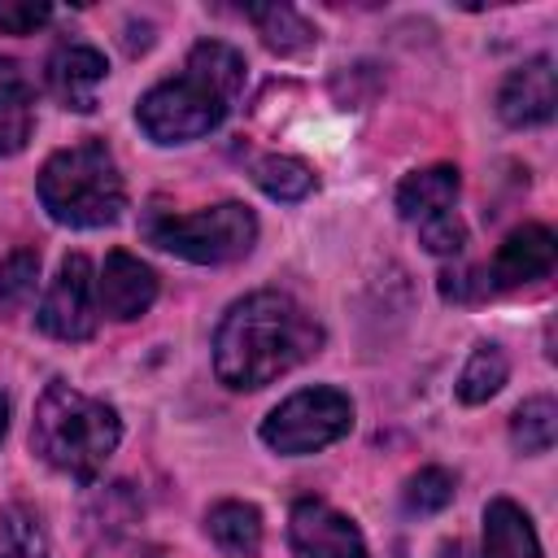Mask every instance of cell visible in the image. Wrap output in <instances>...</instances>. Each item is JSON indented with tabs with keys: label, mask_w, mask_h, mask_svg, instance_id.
Here are the masks:
<instances>
[{
	"label": "cell",
	"mask_w": 558,
	"mask_h": 558,
	"mask_svg": "<svg viewBox=\"0 0 558 558\" xmlns=\"http://www.w3.org/2000/svg\"><path fill=\"white\" fill-rule=\"evenodd\" d=\"M96 275L83 253H70L39 305V327L57 340H87L96 331Z\"/></svg>",
	"instance_id": "cell-7"
},
{
	"label": "cell",
	"mask_w": 558,
	"mask_h": 558,
	"mask_svg": "<svg viewBox=\"0 0 558 558\" xmlns=\"http://www.w3.org/2000/svg\"><path fill=\"white\" fill-rule=\"evenodd\" d=\"M554 432H558V405L549 397H532L514 410L510 436L523 453H549L554 449Z\"/></svg>",
	"instance_id": "cell-19"
},
{
	"label": "cell",
	"mask_w": 558,
	"mask_h": 558,
	"mask_svg": "<svg viewBox=\"0 0 558 558\" xmlns=\"http://www.w3.org/2000/svg\"><path fill=\"white\" fill-rule=\"evenodd\" d=\"M240 92H244V57L231 44L205 39L192 48L179 78L157 83L140 100V126L157 144H183L209 135L227 118Z\"/></svg>",
	"instance_id": "cell-2"
},
{
	"label": "cell",
	"mask_w": 558,
	"mask_h": 558,
	"mask_svg": "<svg viewBox=\"0 0 558 558\" xmlns=\"http://www.w3.org/2000/svg\"><path fill=\"white\" fill-rule=\"evenodd\" d=\"M288 545H292V558H366L362 532L340 510H331L327 501H314V497H301L292 506Z\"/></svg>",
	"instance_id": "cell-8"
},
{
	"label": "cell",
	"mask_w": 558,
	"mask_h": 558,
	"mask_svg": "<svg viewBox=\"0 0 558 558\" xmlns=\"http://www.w3.org/2000/svg\"><path fill=\"white\" fill-rule=\"evenodd\" d=\"M105 74H109L105 57L87 44H65L48 61V87L57 92L65 109H78V113L96 109V87L105 83Z\"/></svg>",
	"instance_id": "cell-12"
},
{
	"label": "cell",
	"mask_w": 558,
	"mask_h": 558,
	"mask_svg": "<svg viewBox=\"0 0 558 558\" xmlns=\"http://www.w3.org/2000/svg\"><path fill=\"white\" fill-rule=\"evenodd\" d=\"M506 353L497 349V344H475V353L466 357V366H462V375H458V397L466 401V405H480V401H488L501 384H506Z\"/></svg>",
	"instance_id": "cell-18"
},
{
	"label": "cell",
	"mask_w": 558,
	"mask_h": 558,
	"mask_svg": "<svg viewBox=\"0 0 558 558\" xmlns=\"http://www.w3.org/2000/svg\"><path fill=\"white\" fill-rule=\"evenodd\" d=\"M244 17L262 31L266 48L279 57H296V52L314 48V26L288 4H253V9H244Z\"/></svg>",
	"instance_id": "cell-15"
},
{
	"label": "cell",
	"mask_w": 558,
	"mask_h": 558,
	"mask_svg": "<svg viewBox=\"0 0 558 558\" xmlns=\"http://www.w3.org/2000/svg\"><path fill=\"white\" fill-rule=\"evenodd\" d=\"M4 427H9V405H4V397H0V436H4Z\"/></svg>",
	"instance_id": "cell-26"
},
{
	"label": "cell",
	"mask_w": 558,
	"mask_h": 558,
	"mask_svg": "<svg viewBox=\"0 0 558 558\" xmlns=\"http://www.w3.org/2000/svg\"><path fill=\"white\" fill-rule=\"evenodd\" d=\"M39 205L65 227H105L122 214L126 187L113 153L100 140L52 153L39 170Z\"/></svg>",
	"instance_id": "cell-4"
},
{
	"label": "cell",
	"mask_w": 558,
	"mask_h": 558,
	"mask_svg": "<svg viewBox=\"0 0 558 558\" xmlns=\"http://www.w3.org/2000/svg\"><path fill=\"white\" fill-rule=\"evenodd\" d=\"M554 231L541 227V222H523L519 231H510L501 240V248L493 253V262L484 266V292H501V288H519V283H532L541 275L554 270Z\"/></svg>",
	"instance_id": "cell-9"
},
{
	"label": "cell",
	"mask_w": 558,
	"mask_h": 558,
	"mask_svg": "<svg viewBox=\"0 0 558 558\" xmlns=\"http://www.w3.org/2000/svg\"><path fill=\"white\" fill-rule=\"evenodd\" d=\"M453 201H458V170L453 166L414 170L397 187V214L405 222H414V227H427V222L449 218L453 214Z\"/></svg>",
	"instance_id": "cell-13"
},
{
	"label": "cell",
	"mask_w": 558,
	"mask_h": 558,
	"mask_svg": "<svg viewBox=\"0 0 558 558\" xmlns=\"http://www.w3.org/2000/svg\"><path fill=\"white\" fill-rule=\"evenodd\" d=\"M323 344L318 323L288 292H253L227 310L214 336V371L227 388H266Z\"/></svg>",
	"instance_id": "cell-1"
},
{
	"label": "cell",
	"mask_w": 558,
	"mask_h": 558,
	"mask_svg": "<svg viewBox=\"0 0 558 558\" xmlns=\"http://www.w3.org/2000/svg\"><path fill=\"white\" fill-rule=\"evenodd\" d=\"M0 558H48L44 523L22 501L0 506Z\"/></svg>",
	"instance_id": "cell-17"
},
{
	"label": "cell",
	"mask_w": 558,
	"mask_h": 558,
	"mask_svg": "<svg viewBox=\"0 0 558 558\" xmlns=\"http://www.w3.org/2000/svg\"><path fill=\"white\" fill-rule=\"evenodd\" d=\"M144 235L157 248H166L183 262L218 266V262H235L253 248L257 218L240 201H222V205H209V209H196V214H170V209L153 205L148 218H144Z\"/></svg>",
	"instance_id": "cell-5"
},
{
	"label": "cell",
	"mask_w": 558,
	"mask_h": 558,
	"mask_svg": "<svg viewBox=\"0 0 558 558\" xmlns=\"http://www.w3.org/2000/svg\"><path fill=\"white\" fill-rule=\"evenodd\" d=\"M497 113L510 126L549 122L554 118V61L549 57H532L527 65H519L497 92Z\"/></svg>",
	"instance_id": "cell-11"
},
{
	"label": "cell",
	"mask_w": 558,
	"mask_h": 558,
	"mask_svg": "<svg viewBox=\"0 0 558 558\" xmlns=\"http://www.w3.org/2000/svg\"><path fill=\"white\" fill-rule=\"evenodd\" d=\"M31 140V96L0 105V157L22 153Z\"/></svg>",
	"instance_id": "cell-23"
},
{
	"label": "cell",
	"mask_w": 558,
	"mask_h": 558,
	"mask_svg": "<svg viewBox=\"0 0 558 558\" xmlns=\"http://www.w3.org/2000/svg\"><path fill=\"white\" fill-rule=\"evenodd\" d=\"M253 179H257V187H262L266 196H275V201H301V196H310V187H314L310 166L296 161V157H262V161L253 166Z\"/></svg>",
	"instance_id": "cell-20"
},
{
	"label": "cell",
	"mask_w": 558,
	"mask_h": 558,
	"mask_svg": "<svg viewBox=\"0 0 558 558\" xmlns=\"http://www.w3.org/2000/svg\"><path fill=\"white\" fill-rule=\"evenodd\" d=\"M484 558H541L532 519L506 497L488 501L484 510Z\"/></svg>",
	"instance_id": "cell-14"
},
{
	"label": "cell",
	"mask_w": 558,
	"mask_h": 558,
	"mask_svg": "<svg viewBox=\"0 0 558 558\" xmlns=\"http://www.w3.org/2000/svg\"><path fill=\"white\" fill-rule=\"evenodd\" d=\"M118 436H122V423L113 405L70 384L44 388L35 405V423H31V445L48 466L65 471L70 480H92L118 449Z\"/></svg>",
	"instance_id": "cell-3"
},
{
	"label": "cell",
	"mask_w": 558,
	"mask_h": 558,
	"mask_svg": "<svg viewBox=\"0 0 558 558\" xmlns=\"http://www.w3.org/2000/svg\"><path fill=\"white\" fill-rule=\"evenodd\" d=\"M453 501V475L445 466H423L405 484V510L410 514H436Z\"/></svg>",
	"instance_id": "cell-21"
},
{
	"label": "cell",
	"mask_w": 558,
	"mask_h": 558,
	"mask_svg": "<svg viewBox=\"0 0 558 558\" xmlns=\"http://www.w3.org/2000/svg\"><path fill=\"white\" fill-rule=\"evenodd\" d=\"M353 427V405L340 388H301L275 405L262 423V440L275 453H314Z\"/></svg>",
	"instance_id": "cell-6"
},
{
	"label": "cell",
	"mask_w": 558,
	"mask_h": 558,
	"mask_svg": "<svg viewBox=\"0 0 558 558\" xmlns=\"http://www.w3.org/2000/svg\"><path fill=\"white\" fill-rule=\"evenodd\" d=\"M209 536L227 554L253 558L262 549V514H257V506H248V501H218L209 510Z\"/></svg>",
	"instance_id": "cell-16"
},
{
	"label": "cell",
	"mask_w": 558,
	"mask_h": 558,
	"mask_svg": "<svg viewBox=\"0 0 558 558\" xmlns=\"http://www.w3.org/2000/svg\"><path fill=\"white\" fill-rule=\"evenodd\" d=\"M22 96H31V87H26L22 70H17L13 61H4V57H0V105H4V100H22Z\"/></svg>",
	"instance_id": "cell-25"
},
{
	"label": "cell",
	"mask_w": 558,
	"mask_h": 558,
	"mask_svg": "<svg viewBox=\"0 0 558 558\" xmlns=\"http://www.w3.org/2000/svg\"><path fill=\"white\" fill-rule=\"evenodd\" d=\"M96 292H100V310L109 318H140L157 301V275L140 257L113 248L105 257V270L96 279Z\"/></svg>",
	"instance_id": "cell-10"
},
{
	"label": "cell",
	"mask_w": 558,
	"mask_h": 558,
	"mask_svg": "<svg viewBox=\"0 0 558 558\" xmlns=\"http://www.w3.org/2000/svg\"><path fill=\"white\" fill-rule=\"evenodd\" d=\"M52 17L44 0H0V35H31Z\"/></svg>",
	"instance_id": "cell-24"
},
{
	"label": "cell",
	"mask_w": 558,
	"mask_h": 558,
	"mask_svg": "<svg viewBox=\"0 0 558 558\" xmlns=\"http://www.w3.org/2000/svg\"><path fill=\"white\" fill-rule=\"evenodd\" d=\"M35 279H39V253H31V248L9 253L0 262V310L22 305L35 292Z\"/></svg>",
	"instance_id": "cell-22"
}]
</instances>
